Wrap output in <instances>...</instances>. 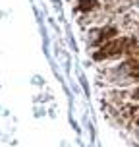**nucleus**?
Segmentation results:
<instances>
[{
  "label": "nucleus",
  "instance_id": "nucleus-1",
  "mask_svg": "<svg viewBox=\"0 0 139 147\" xmlns=\"http://www.w3.org/2000/svg\"><path fill=\"white\" fill-rule=\"evenodd\" d=\"M128 45H130V41H128V39H114V41L106 43L101 51L97 52L95 58L97 60H103V58H110V56L122 54L124 51H130V49H128Z\"/></svg>",
  "mask_w": 139,
  "mask_h": 147
},
{
  "label": "nucleus",
  "instance_id": "nucleus-2",
  "mask_svg": "<svg viewBox=\"0 0 139 147\" xmlns=\"http://www.w3.org/2000/svg\"><path fill=\"white\" fill-rule=\"evenodd\" d=\"M128 70H130V74L133 78H139V62L137 60H130L128 62Z\"/></svg>",
  "mask_w": 139,
  "mask_h": 147
},
{
  "label": "nucleus",
  "instance_id": "nucleus-3",
  "mask_svg": "<svg viewBox=\"0 0 139 147\" xmlns=\"http://www.w3.org/2000/svg\"><path fill=\"white\" fill-rule=\"evenodd\" d=\"M93 6H95V0H81L79 10H91Z\"/></svg>",
  "mask_w": 139,
  "mask_h": 147
},
{
  "label": "nucleus",
  "instance_id": "nucleus-4",
  "mask_svg": "<svg viewBox=\"0 0 139 147\" xmlns=\"http://www.w3.org/2000/svg\"><path fill=\"white\" fill-rule=\"evenodd\" d=\"M133 97H137V99H139V89H137V93H133Z\"/></svg>",
  "mask_w": 139,
  "mask_h": 147
}]
</instances>
